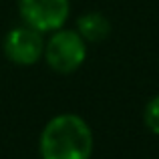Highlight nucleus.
I'll list each match as a JSON object with an SVG mask.
<instances>
[{
  "instance_id": "nucleus-1",
  "label": "nucleus",
  "mask_w": 159,
  "mask_h": 159,
  "mask_svg": "<svg viewBox=\"0 0 159 159\" xmlns=\"http://www.w3.org/2000/svg\"><path fill=\"white\" fill-rule=\"evenodd\" d=\"M93 151L95 133L77 113H58L40 131V159H91Z\"/></svg>"
},
{
  "instance_id": "nucleus-2",
  "label": "nucleus",
  "mask_w": 159,
  "mask_h": 159,
  "mask_svg": "<svg viewBox=\"0 0 159 159\" xmlns=\"http://www.w3.org/2000/svg\"><path fill=\"white\" fill-rule=\"evenodd\" d=\"M89 44L75 28H58L44 40L43 61L57 75H73L85 65Z\"/></svg>"
},
{
  "instance_id": "nucleus-3",
  "label": "nucleus",
  "mask_w": 159,
  "mask_h": 159,
  "mask_svg": "<svg viewBox=\"0 0 159 159\" xmlns=\"http://www.w3.org/2000/svg\"><path fill=\"white\" fill-rule=\"evenodd\" d=\"M44 34L28 24L12 26L4 34L2 52L6 61H10L16 66H32L39 61H43L44 52Z\"/></svg>"
},
{
  "instance_id": "nucleus-4",
  "label": "nucleus",
  "mask_w": 159,
  "mask_h": 159,
  "mask_svg": "<svg viewBox=\"0 0 159 159\" xmlns=\"http://www.w3.org/2000/svg\"><path fill=\"white\" fill-rule=\"evenodd\" d=\"M16 4L20 20L43 34L62 28L70 16V0H16Z\"/></svg>"
},
{
  "instance_id": "nucleus-5",
  "label": "nucleus",
  "mask_w": 159,
  "mask_h": 159,
  "mask_svg": "<svg viewBox=\"0 0 159 159\" xmlns=\"http://www.w3.org/2000/svg\"><path fill=\"white\" fill-rule=\"evenodd\" d=\"M75 30L83 36V40L87 44H97V43H103V40H107L111 36L113 24L103 12L87 10L77 18Z\"/></svg>"
},
{
  "instance_id": "nucleus-6",
  "label": "nucleus",
  "mask_w": 159,
  "mask_h": 159,
  "mask_svg": "<svg viewBox=\"0 0 159 159\" xmlns=\"http://www.w3.org/2000/svg\"><path fill=\"white\" fill-rule=\"evenodd\" d=\"M143 123L153 135H159V93L153 95L143 109Z\"/></svg>"
}]
</instances>
